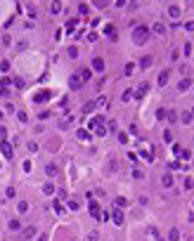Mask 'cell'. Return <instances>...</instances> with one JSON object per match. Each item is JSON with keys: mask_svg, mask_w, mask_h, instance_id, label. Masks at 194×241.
Returning a JSON list of instances; mask_svg holds the SVG:
<instances>
[{"mask_svg": "<svg viewBox=\"0 0 194 241\" xmlns=\"http://www.w3.org/2000/svg\"><path fill=\"white\" fill-rule=\"evenodd\" d=\"M147 38H149V29H147V26H137V29L133 31V40H135L137 45H144Z\"/></svg>", "mask_w": 194, "mask_h": 241, "instance_id": "6da1fadb", "label": "cell"}, {"mask_svg": "<svg viewBox=\"0 0 194 241\" xmlns=\"http://www.w3.org/2000/svg\"><path fill=\"white\" fill-rule=\"evenodd\" d=\"M88 210H90V215H93V217H102V208H99V203H97V201H90Z\"/></svg>", "mask_w": 194, "mask_h": 241, "instance_id": "7a4b0ae2", "label": "cell"}, {"mask_svg": "<svg viewBox=\"0 0 194 241\" xmlns=\"http://www.w3.org/2000/svg\"><path fill=\"white\" fill-rule=\"evenodd\" d=\"M0 151L5 154V158H12V156H14V154H12L14 149H12V144H7V142H0Z\"/></svg>", "mask_w": 194, "mask_h": 241, "instance_id": "3957f363", "label": "cell"}, {"mask_svg": "<svg viewBox=\"0 0 194 241\" xmlns=\"http://www.w3.org/2000/svg\"><path fill=\"white\" fill-rule=\"evenodd\" d=\"M109 217H111V220H114V222H116V225H123V213H121V210H118V208H114V210H111V215H109Z\"/></svg>", "mask_w": 194, "mask_h": 241, "instance_id": "277c9868", "label": "cell"}, {"mask_svg": "<svg viewBox=\"0 0 194 241\" xmlns=\"http://www.w3.org/2000/svg\"><path fill=\"white\" fill-rule=\"evenodd\" d=\"M69 85H71V88H73V90H78V88H81V85H83V78H81V76H78V73H76V76H71V80H69Z\"/></svg>", "mask_w": 194, "mask_h": 241, "instance_id": "5b68a950", "label": "cell"}, {"mask_svg": "<svg viewBox=\"0 0 194 241\" xmlns=\"http://www.w3.org/2000/svg\"><path fill=\"white\" fill-rule=\"evenodd\" d=\"M33 234H36V227H24V232H21V241L33 239Z\"/></svg>", "mask_w": 194, "mask_h": 241, "instance_id": "8992f818", "label": "cell"}, {"mask_svg": "<svg viewBox=\"0 0 194 241\" xmlns=\"http://www.w3.org/2000/svg\"><path fill=\"white\" fill-rule=\"evenodd\" d=\"M180 121H182L185 125H190V123H192V121H194V111H192V109H187V111L182 113V118H180Z\"/></svg>", "mask_w": 194, "mask_h": 241, "instance_id": "52a82bcc", "label": "cell"}, {"mask_svg": "<svg viewBox=\"0 0 194 241\" xmlns=\"http://www.w3.org/2000/svg\"><path fill=\"white\" fill-rule=\"evenodd\" d=\"M102 123H104V118H102V116H95V118H90V123H88V125H90V130H97Z\"/></svg>", "mask_w": 194, "mask_h": 241, "instance_id": "ba28073f", "label": "cell"}, {"mask_svg": "<svg viewBox=\"0 0 194 241\" xmlns=\"http://www.w3.org/2000/svg\"><path fill=\"white\" fill-rule=\"evenodd\" d=\"M147 90H149V83H142V85L137 88V92H135V97H144V95H147Z\"/></svg>", "mask_w": 194, "mask_h": 241, "instance_id": "9c48e42d", "label": "cell"}, {"mask_svg": "<svg viewBox=\"0 0 194 241\" xmlns=\"http://www.w3.org/2000/svg\"><path fill=\"white\" fill-rule=\"evenodd\" d=\"M45 175H47V177H55V175H57V166L47 163V166H45Z\"/></svg>", "mask_w": 194, "mask_h": 241, "instance_id": "30bf717a", "label": "cell"}, {"mask_svg": "<svg viewBox=\"0 0 194 241\" xmlns=\"http://www.w3.org/2000/svg\"><path fill=\"white\" fill-rule=\"evenodd\" d=\"M107 35H109L111 40H116V38H118V31H116L114 26H107Z\"/></svg>", "mask_w": 194, "mask_h": 241, "instance_id": "8fae6325", "label": "cell"}, {"mask_svg": "<svg viewBox=\"0 0 194 241\" xmlns=\"http://www.w3.org/2000/svg\"><path fill=\"white\" fill-rule=\"evenodd\" d=\"M93 69H95V71H102V69H104V62H102L99 57H97V59H93Z\"/></svg>", "mask_w": 194, "mask_h": 241, "instance_id": "7c38bea8", "label": "cell"}, {"mask_svg": "<svg viewBox=\"0 0 194 241\" xmlns=\"http://www.w3.org/2000/svg\"><path fill=\"white\" fill-rule=\"evenodd\" d=\"M168 14H170L173 19H178V17H180V7H175V5H173V7H168Z\"/></svg>", "mask_w": 194, "mask_h": 241, "instance_id": "4fadbf2b", "label": "cell"}, {"mask_svg": "<svg viewBox=\"0 0 194 241\" xmlns=\"http://www.w3.org/2000/svg\"><path fill=\"white\" fill-rule=\"evenodd\" d=\"M152 66V57H142V62H140V69H149Z\"/></svg>", "mask_w": 194, "mask_h": 241, "instance_id": "5bb4252c", "label": "cell"}, {"mask_svg": "<svg viewBox=\"0 0 194 241\" xmlns=\"http://www.w3.org/2000/svg\"><path fill=\"white\" fill-rule=\"evenodd\" d=\"M47 99V92H36L33 95V102H45Z\"/></svg>", "mask_w": 194, "mask_h": 241, "instance_id": "9a60e30c", "label": "cell"}, {"mask_svg": "<svg viewBox=\"0 0 194 241\" xmlns=\"http://www.w3.org/2000/svg\"><path fill=\"white\" fill-rule=\"evenodd\" d=\"M180 239V232H178V229H170V232H168V241H178Z\"/></svg>", "mask_w": 194, "mask_h": 241, "instance_id": "2e32d148", "label": "cell"}, {"mask_svg": "<svg viewBox=\"0 0 194 241\" xmlns=\"http://www.w3.org/2000/svg\"><path fill=\"white\" fill-rule=\"evenodd\" d=\"M76 135H78V139H81V142H88V139H90V135H88V130H78Z\"/></svg>", "mask_w": 194, "mask_h": 241, "instance_id": "e0dca14e", "label": "cell"}, {"mask_svg": "<svg viewBox=\"0 0 194 241\" xmlns=\"http://www.w3.org/2000/svg\"><path fill=\"white\" fill-rule=\"evenodd\" d=\"M10 229H12V232H19V229H21L19 220H10Z\"/></svg>", "mask_w": 194, "mask_h": 241, "instance_id": "ac0fdd59", "label": "cell"}, {"mask_svg": "<svg viewBox=\"0 0 194 241\" xmlns=\"http://www.w3.org/2000/svg\"><path fill=\"white\" fill-rule=\"evenodd\" d=\"M168 83V71H161V76H159V85H166Z\"/></svg>", "mask_w": 194, "mask_h": 241, "instance_id": "d6986e66", "label": "cell"}, {"mask_svg": "<svg viewBox=\"0 0 194 241\" xmlns=\"http://www.w3.org/2000/svg\"><path fill=\"white\" fill-rule=\"evenodd\" d=\"M50 12H52V14L62 12V5H59V2H52V5H50Z\"/></svg>", "mask_w": 194, "mask_h": 241, "instance_id": "ffe728a7", "label": "cell"}, {"mask_svg": "<svg viewBox=\"0 0 194 241\" xmlns=\"http://www.w3.org/2000/svg\"><path fill=\"white\" fill-rule=\"evenodd\" d=\"M190 85H192V80H190V78H185V80H180V85H178V88H180V90H187Z\"/></svg>", "mask_w": 194, "mask_h": 241, "instance_id": "44dd1931", "label": "cell"}, {"mask_svg": "<svg viewBox=\"0 0 194 241\" xmlns=\"http://www.w3.org/2000/svg\"><path fill=\"white\" fill-rule=\"evenodd\" d=\"M166 118H168V121H170V123H173V121H175V118H178V113H175V111H173V109H168V111H166Z\"/></svg>", "mask_w": 194, "mask_h": 241, "instance_id": "7402d4cb", "label": "cell"}, {"mask_svg": "<svg viewBox=\"0 0 194 241\" xmlns=\"http://www.w3.org/2000/svg\"><path fill=\"white\" fill-rule=\"evenodd\" d=\"M78 76L83 78V83H85L88 78H93V73H90V71H88V69H83V71H81V73H78Z\"/></svg>", "mask_w": 194, "mask_h": 241, "instance_id": "603a6c76", "label": "cell"}, {"mask_svg": "<svg viewBox=\"0 0 194 241\" xmlns=\"http://www.w3.org/2000/svg\"><path fill=\"white\" fill-rule=\"evenodd\" d=\"M95 135H97V137H107V128H104V125H99V128L95 130Z\"/></svg>", "mask_w": 194, "mask_h": 241, "instance_id": "cb8c5ba5", "label": "cell"}, {"mask_svg": "<svg viewBox=\"0 0 194 241\" xmlns=\"http://www.w3.org/2000/svg\"><path fill=\"white\" fill-rule=\"evenodd\" d=\"M95 106H97L95 102H88L85 106H83V111H85V113H90V111H95Z\"/></svg>", "mask_w": 194, "mask_h": 241, "instance_id": "d4e9b609", "label": "cell"}, {"mask_svg": "<svg viewBox=\"0 0 194 241\" xmlns=\"http://www.w3.org/2000/svg\"><path fill=\"white\" fill-rule=\"evenodd\" d=\"M76 26H78V19H71V21H69V24H66V31H73V29H76Z\"/></svg>", "mask_w": 194, "mask_h": 241, "instance_id": "484cf974", "label": "cell"}, {"mask_svg": "<svg viewBox=\"0 0 194 241\" xmlns=\"http://www.w3.org/2000/svg\"><path fill=\"white\" fill-rule=\"evenodd\" d=\"M133 97H135V92H133V90H126V92H123V99H126V102H130Z\"/></svg>", "mask_w": 194, "mask_h": 241, "instance_id": "4316f807", "label": "cell"}, {"mask_svg": "<svg viewBox=\"0 0 194 241\" xmlns=\"http://www.w3.org/2000/svg\"><path fill=\"white\" fill-rule=\"evenodd\" d=\"M19 213H26V210H29V203H26V201H19Z\"/></svg>", "mask_w": 194, "mask_h": 241, "instance_id": "83f0119b", "label": "cell"}, {"mask_svg": "<svg viewBox=\"0 0 194 241\" xmlns=\"http://www.w3.org/2000/svg\"><path fill=\"white\" fill-rule=\"evenodd\" d=\"M163 184L170 187V184H173V175H163Z\"/></svg>", "mask_w": 194, "mask_h": 241, "instance_id": "f1b7e54d", "label": "cell"}, {"mask_svg": "<svg viewBox=\"0 0 194 241\" xmlns=\"http://www.w3.org/2000/svg\"><path fill=\"white\" fill-rule=\"evenodd\" d=\"M43 192L50 196V194H55V187H52V184H45V187H43Z\"/></svg>", "mask_w": 194, "mask_h": 241, "instance_id": "f546056e", "label": "cell"}, {"mask_svg": "<svg viewBox=\"0 0 194 241\" xmlns=\"http://www.w3.org/2000/svg\"><path fill=\"white\" fill-rule=\"evenodd\" d=\"M154 31H156V33H166V26H163V24H154Z\"/></svg>", "mask_w": 194, "mask_h": 241, "instance_id": "4dcf8cb0", "label": "cell"}, {"mask_svg": "<svg viewBox=\"0 0 194 241\" xmlns=\"http://www.w3.org/2000/svg\"><path fill=\"white\" fill-rule=\"evenodd\" d=\"M55 213H57V215H62V213H64V208H62V203H57V201H55Z\"/></svg>", "mask_w": 194, "mask_h": 241, "instance_id": "1f68e13d", "label": "cell"}, {"mask_svg": "<svg viewBox=\"0 0 194 241\" xmlns=\"http://www.w3.org/2000/svg\"><path fill=\"white\" fill-rule=\"evenodd\" d=\"M69 57H78V47L71 45V47H69Z\"/></svg>", "mask_w": 194, "mask_h": 241, "instance_id": "d6a6232c", "label": "cell"}, {"mask_svg": "<svg viewBox=\"0 0 194 241\" xmlns=\"http://www.w3.org/2000/svg\"><path fill=\"white\" fill-rule=\"evenodd\" d=\"M81 206V203H78V201H76V199H71V201H69V208H71V210H76V208Z\"/></svg>", "mask_w": 194, "mask_h": 241, "instance_id": "836d02e7", "label": "cell"}, {"mask_svg": "<svg viewBox=\"0 0 194 241\" xmlns=\"http://www.w3.org/2000/svg\"><path fill=\"white\" fill-rule=\"evenodd\" d=\"M126 203H128V201H126V199H121V196H118V199H116V206H118V208H123V206H126Z\"/></svg>", "mask_w": 194, "mask_h": 241, "instance_id": "e575fe53", "label": "cell"}, {"mask_svg": "<svg viewBox=\"0 0 194 241\" xmlns=\"http://www.w3.org/2000/svg\"><path fill=\"white\" fill-rule=\"evenodd\" d=\"M118 142H121V144H126V142H128V137H126V133H118Z\"/></svg>", "mask_w": 194, "mask_h": 241, "instance_id": "d590c367", "label": "cell"}, {"mask_svg": "<svg viewBox=\"0 0 194 241\" xmlns=\"http://www.w3.org/2000/svg\"><path fill=\"white\" fill-rule=\"evenodd\" d=\"M156 118H161V121L166 118V109H159V111H156Z\"/></svg>", "mask_w": 194, "mask_h": 241, "instance_id": "8d00e7d4", "label": "cell"}, {"mask_svg": "<svg viewBox=\"0 0 194 241\" xmlns=\"http://www.w3.org/2000/svg\"><path fill=\"white\" fill-rule=\"evenodd\" d=\"M88 10H90L88 5H81V7H78V12H81V14H88Z\"/></svg>", "mask_w": 194, "mask_h": 241, "instance_id": "74e56055", "label": "cell"}, {"mask_svg": "<svg viewBox=\"0 0 194 241\" xmlns=\"http://www.w3.org/2000/svg\"><path fill=\"white\" fill-rule=\"evenodd\" d=\"M29 151H38V144L36 142H29Z\"/></svg>", "mask_w": 194, "mask_h": 241, "instance_id": "f35d334b", "label": "cell"}, {"mask_svg": "<svg viewBox=\"0 0 194 241\" xmlns=\"http://www.w3.org/2000/svg\"><path fill=\"white\" fill-rule=\"evenodd\" d=\"M133 175H135L137 180H142V175H144V172H142V170H137V168H135V170H133Z\"/></svg>", "mask_w": 194, "mask_h": 241, "instance_id": "ab89813d", "label": "cell"}, {"mask_svg": "<svg viewBox=\"0 0 194 241\" xmlns=\"http://www.w3.org/2000/svg\"><path fill=\"white\" fill-rule=\"evenodd\" d=\"M95 104H97V106H107V99H104V97H99Z\"/></svg>", "mask_w": 194, "mask_h": 241, "instance_id": "60d3db41", "label": "cell"}, {"mask_svg": "<svg viewBox=\"0 0 194 241\" xmlns=\"http://www.w3.org/2000/svg\"><path fill=\"white\" fill-rule=\"evenodd\" d=\"M38 241H45V237H38Z\"/></svg>", "mask_w": 194, "mask_h": 241, "instance_id": "b9f144b4", "label": "cell"}, {"mask_svg": "<svg viewBox=\"0 0 194 241\" xmlns=\"http://www.w3.org/2000/svg\"><path fill=\"white\" fill-rule=\"evenodd\" d=\"M0 121H2V113H0Z\"/></svg>", "mask_w": 194, "mask_h": 241, "instance_id": "7bdbcfd3", "label": "cell"}, {"mask_svg": "<svg viewBox=\"0 0 194 241\" xmlns=\"http://www.w3.org/2000/svg\"><path fill=\"white\" fill-rule=\"evenodd\" d=\"M159 241H163V239H159Z\"/></svg>", "mask_w": 194, "mask_h": 241, "instance_id": "ee69618b", "label": "cell"}]
</instances>
